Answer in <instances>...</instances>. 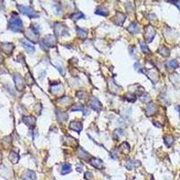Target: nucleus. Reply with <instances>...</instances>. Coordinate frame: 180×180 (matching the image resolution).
<instances>
[{"instance_id": "f257e3e1", "label": "nucleus", "mask_w": 180, "mask_h": 180, "mask_svg": "<svg viewBox=\"0 0 180 180\" xmlns=\"http://www.w3.org/2000/svg\"><path fill=\"white\" fill-rule=\"evenodd\" d=\"M23 22L22 20L19 18L17 15H13L11 18L9 19L8 22V28L15 32V33H19V32H22L23 30Z\"/></svg>"}, {"instance_id": "f03ea898", "label": "nucleus", "mask_w": 180, "mask_h": 180, "mask_svg": "<svg viewBox=\"0 0 180 180\" xmlns=\"http://www.w3.org/2000/svg\"><path fill=\"white\" fill-rule=\"evenodd\" d=\"M18 9L20 10V12L29 16L30 18H38L39 17V14L36 13L33 8H31L29 6H21V5H18L17 6Z\"/></svg>"}, {"instance_id": "7ed1b4c3", "label": "nucleus", "mask_w": 180, "mask_h": 180, "mask_svg": "<svg viewBox=\"0 0 180 180\" xmlns=\"http://www.w3.org/2000/svg\"><path fill=\"white\" fill-rule=\"evenodd\" d=\"M68 31H69V29L65 25L57 23L54 25V33L58 37H61L63 35L68 34Z\"/></svg>"}, {"instance_id": "20e7f679", "label": "nucleus", "mask_w": 180, "mask_h": 180, "mask_svg": "<svg viewBox=\"0 0 180 180\" xmlns=\"http://www.w3.org/2000/svg\"><path fill=\"white\" fill-rule=\"evenodd\" d=\"M156 35V31L152 25H148L145 27V40L147 42H151Z\"/></svg>"}, {"instance_id": "39448f33", "label": "nucleus", "mask_w": 180, "mask_h": 180, "mask_svg": "<svg viewBox=\"0 0 180 180\" xmlns=\"http://www.w3.org/2000/svg\"><path fill=\"white\" fill-rule=\"evenodd\" d=\"M14 80L15 83V88L18 91H22L24 90L25 87V82L24 80V78L21 77L19 74H15L14 76Z\"/></svg>"}, {"instance_id": "423d86ee", "label": "nucleus", "mask_w": 180, "mask_h": 180, "mask_svg": "<svg viewBox=\"0 0 180 180\" xmlns=\"http://www.w3.org/2000/svg\"><path fill=\"white\" fill-rule=\"evenodd\" d=\"M43 43L48 48H54L56 46V38L52 34H47L43 38Z\"/></svg>"}, {"instance_id": "0eeeda50", "label": "nucleus", "mask_w": 180, "mask_h": 180, "mask_svg": "<svg viewBox=\"0 0 180 180\" xmlns=\"http://www.w3.org/2000/svg\"><path fill=\"white\" fill-rule=\"evenodd\" d=\"M89 106H90L92 109L96 110L97 112H100V111L102 110V108H103V106H102L101 103L99 102V100H98L97 98H96V97H92L91 99H90Z\"/></svg>"}, {"instance_id": "6e6552de", "label": "nucleus", "mask_w": 180, "mask_h": 180, "mask_svg": "<svg viewBox=\"0 0 180 180\" xmlns=\"http://www.w3.org/2000/svg\"><path fill=\"white\" fill-rule=\"evenodd\" d=\"M145 74H147V76L151 79V81L154 84H156L158 82V72L157 69H149V70L145 71Z\"/></svg>"}, {"instance_id": "1a4fd4ad", "label": "nucleus", "mask_w": 180, "mask_h": 180, "mask_svg": "<svg viewBox=\"0 0 180 180\" xmlns=\"http://www.w3.org/2000/svg\"><path fill=\"white\" fill-rule=\"evenodd\" d=\"M25 35L29 41H32L33 42H38V34L36 33H34L31 28L25 31Z\"/></svg>"}, {"instance_id": "9d476101", "label": "nucleus", "mask_w": 180, "mask_h": 180, "mask_svg": "<svg viewBox=\"0 0 180 180\" xmlns=\"http://www.w3.org/2000/svg\"><path fill=\"white\" fill-rule=\"evenodd\" d=\"M125 18H126L125 15H123L121 12H118L117 14H116V15L113 17V22L117 25L122 26L123 25V23L125 22Z\"/></svg>"}, {"instance_id": "9b49d317", "label": "nucleus", "mask_w": 180, "mask_h": 180, "mask_svg": "<svg viewBox=\"0 0 180 180\" xmlns=\"http://www.w3.org/2000/svg\"><path fill=\"white\" fill-rule=\"evenodd\" d=\"M157 110H158V107H157V105L155 104L151 103L150 104H148L147 107H146V115L147 116H151L154 113H156Z\"/></svg>"}, {"instance_id": "f8f14e48", "label": "nucleus", "mask_w": 180, "mask_h": 180, "mask_svg": "<svg viewBox=\"0 0 180 180\" xmlns=\"http://www.w3.org/2000/svg\"><path fill=\"white\" fill-rule=\"evenodd\" d=\"M69 128L77 132H80L82 130V123L78 121H73L69 124Z\"/></svg>"}, {"instance_id": "ddd939ff", "label": "nucleus", "mask_w": 180, "mask_h": 180, "mask_svg": "<svg viewBox=\"0 0 180 180\" xmlns=\"http://www.w3.org/2000/svg\"><path fill=\"white\" fill-rule=\"evenodd\" d=\"M140 166H141V162L140 161H138V160H132L127 161V163L125 165L126 168L129 169V170H132V169H134V168L138 167Z\"/></svg>"}, {"instance_id": "4468645a", "label": "nucleus", "mask_w": 180, "mask_h": 180, "mask_svg": "<svg viewBox=\"0 0 180 180\" xmlns=\"http://www.w3.org/2000/svg\"><path fill=\"white\" fill-rule=\"evenodd\" d=\"M23 122L28 125L29 127H34L35 125V123H36V119L34 117V116H25L23 118Z\"/></svg>"}, {"instance_id": "2eb2a0df", "label": "nucleus", "mask_w": 180, "mask_h": 180, "mask_svg": "<svg viewBox=\"0 0 180 180\" xmlns=\"http://www.w3.org/2000/svg\"><path fill=\"white\" fill-rule=\"evenodd\" d=\"M90 164L95 167L96 168L98 169H102L103 168V161L100 160V158H92L91 160H89Z\"/></svg>"}, {"instance_id": "dca6fc26", "label": "nucleus", "mask_w": 180, "mask_h": 180, "mask_svg": "<svg viewBox=\"0 0 180 180\" xmlns=\"http://www.w3.org/2000/svg\"><path fill=\"white\" fill-rule=\"evenodd\" d=\"M50 91L52 94L54 95H60L63 92V87L61 84H55L52 85V87L50 88Z\"/></svg>"}, {"instance_id": "f3484780", "label": "nucleus", "mask_w": 180, "mask_h": 180, "mask_svg": "<svg viewBox=\"0 0 180 180\" xmlns=\"http://www.w3.org/2000/svg\"><path fill=\"white\" fill-rule=\"evenodd\" d=\"M14 44L12 43H3L1 45V49L4 52H6V54H10L12 53V51L14 50Z\"/></svg>"}, {"instance_id": "a211bd4d", "label": "nucleus", "mask_w": 180, "mask_h": 180, "mask_svg": "<svg viewBox=\"0 0 180 180\" xmlns=\"http://www.w3.org/2000/svg\"><path fill=\"white\" fill-rule=\"evenodd\" d=\"M78 155L79 158H81L82 160H88L89 158H90V155L86 151H84L82 148H78Z\"/></svg>"}, {"instance_id": "6ab92c4d", "label": "nucleus", "mask_w": 180, "mask_h": 180, "mask_svg": "<svg viewBox=\"0 0 180 180\" xmlns=\"http://www.w3.org/2000/svg\"><path fill=\"white\" fill-rule=\"evenodd\" d=\"M23 178L25 180H36V174L34 171L27 170L23 175Z\"/></svg>"}, {"instance_id": "aec40b11", "label": "nucleus", "mask_w": 180, "mask_h": 180, "mask_svg": "<svg viewBox=\"0 0 180 180\" xmlns=\"http://www.w3.org/2000/svg\"><path fill=\"white\" fill-rule=\"evenodd\" d=\"M21 43L23 44L25 49L27 50V52H29V53H34V50H35L34 47L32 45L31 43H29V42H27L25 41H21Z\"/></svg>"}, {"instance_id": "412c9836", "label": "nucleus", "mask_w": 180, "mask_h": 180, "mask_svg": "<svg viewBox=\"0 0 180 180\" xmlns=\"http://www.w3.org/2000/svg\"><path fill=\"white\" fill-rule=\"evenodd\" d=\"M96 13L97 15H103V16H107L109 15V11L107 8H105L104 6H101V7H98L97 10H96Z\"/></svg>"}, {"instance_id": "4be33fe9", "label": "nucleus", "mask_w": 180, "mask_h": 180, "mask_svg": "<svg viewBox=\"0 0 180 180\" xmlns=\"http://www.w3.org/2000/svg\"><path fill=\"white\" fill-rule=\"evenodd\" d=\"M8 160L11 161L13 164H15L19 160V156H18V154L16 152L11 151V152H10V154H9V156H8Z\"/></svg>"}, {"instance_id": "5701e85b", "label": "nucleus", "mask_w": 180, "mask_h": 180, "mask_svg": "<svg viewBox=\"0 0 180 180\" xmlns=\"http://www.w3.org/2000/svg\"><path fill=\"white\" fill-rule=\"evenodd\" d=\"M127 30H128V31L130 32V33L133 34H138L139 32H140V29H139L138 25H137L135 23H132V24L128 26V28H127Z\"/></svg>"}, {"instance_id": "b1692460", "label": "nucleus", "mask_w": 180, "mask_h": 180, "mask_svg": "<svg viewBox=\"0 0 180 180\" xmlns=\"http://www.w3.org/2000/svg\"><path fill=\"white\" fill-rule=\"evenodd\" d=\"M70 172H71V166L68 163L63 164L62 167H61V170H60V174L61 175H67Z\"/></svg>"}, {"instance_id": "393cba45", "label": "nucleus", "mask_w": 180, "mask_h": 180, "mask_svg": "<svg viewBox=\"0 0 180 180\" xmlns=\"http://www.w3.org/2000/svg\"><path fill=\"white\" fill-rule=\"evenodd\" d=\"M166 66L168 69H176L178 68V62L176 60H169L166 63Z\"/></svg>"}, {"instance_id": "a878e982", "label": "nucleus", "mask_w": 180, "mask_h": 180, "mask_svg": "<svg viewBox=\"0 0 180 180\" xmlns=\"http://www.w3.org/2000/svg\"><path fill=\"white\" fill-rule=\"evenodd\" d=\"M57 117L59 119V121L60 123H63V122H66L68 120V114L67 113H62V112H59L57 111Z\"/></svg>"}, {"instance_id": "bb28decb", "label": "nucleus", "mask_w": 180, "mask_h": 180, "mask_svg": "<svg viewBox=\"0 0 180 180\" xmlns=\"http://www.w3.org/2000/svg\"><path fill=\"white\" fill-rule=\"evenodd\" d=\"M158 53H160L163 57H168L170 51H169V50L167 47L161 46V47H160V49H158Z\"/></svg>"}, {"instance_id": "cd10ccee", "label": "nucleus", "mask_w": 180, "mask_h": 180, "mask_svg": "<svg viewBox=\"0 0 180 180\" xmlns=\"http://www.w3.org/2000/svg\"><path fill=\"white\" fill-rule=\"evenodd\" d=\"M77 33H78V35L81 38V39H86L87 36H88V32L84 29H81V28H77Z\"/></svg>"}, {"instance_id": "c85d7f7f", "label": "nucleus", "mask_w": 180, "mask_h": 180, "mask_svg": "<svg viewBox=\"0 0 180 180\" xmlns=\"http://www.w3.org/2000/svg\"><path fill=\"white\" fill-rule=\"evenodd\" d=\"M140 44H141V49L142 52H144V53H147V54H151V53L150 49L148 48V46L146 45V43H145L144 41H141Z\"/></svg>"}, {"instance_id": "c756f323", "label": "nucleus", "mask_w": 180, "mask_h": 180, "mask_svg": "<svg viewBox=\"0 0 180 180\" xmlns=\"http://www.w3.org/2000/svg\"><path fill=\"white\" fill-rule=\"evenodd\" d=\"M164 141H165V143L167 147H170L174 142V138L172 136H166V137H164Z\"/></svg>"}, {"instance_id": "7c9ffc66", "label": "nucleus", "mask_w": 180, "mask_h": 180, "mask_svg": "<svg viewBox=\"0 0 180 180\" xmlns=\"http://www.w3.org/2000/svg\"><path fill=\"white\" fill-rule=\"evenodd\" d=\"M77 110H79V111H83L84 112V114H88L89 113H88L86 110H85V108L82 106L81 104H75L74 106L71 108V111H77Z\"/></svg>"}, {"instance_id": "2f4dec72", "label": "nucleus", "mask_w": 180, "mask_h": 180, "mask_svg": "<svg viewBox=\"0 0 180 180\" xmlns=\"http://www.w3.org/2000/svg\"><path fill=\"white\" fill-rule=\"evenodd\" d=\"M71 19L73 20H79V19H82L84 18V15L81 13V12H77V13H74L73 15H71Z\"/></svg>"}, {"instance_id": "473e14b6", "label": "nucleus", "mask_w": 180, "mask_h": 180, "mask_svg": "<svg viewBox=\"0 0 180 180\" xmlns=\"http://www.w3.org/2000/svg\"><path fill=\"white\" fill-rule=\"evenodd\" d=\"M125 97H126V99L128 100L129 102H134V101L136 100V97H135V96H134L133 94H131V93L127 94Z\"/></svg>"}, {"instance_id": "72a5a7b5", "label": "nucleus", "mask_w": 180, "mask_h": 180, "mask_svg": "<svg viewBox=\"0 0 180 180\" xmlns=\"http://www.w3.org/2000/svg\"><path fill=\"white\" fill-rule=\"evenodd\" d=\"M77 97H78L79 99H84L87 97V93L86 92H83V91H78L77 93Z\"/></svg>"}, {"instance_id": "f704fd0d", "label": "nucleus", "mask_w": 180, "mask_h": 180, "mask_svg": "<svg viewBox=\"0 0 180 180\" xmlns=\"http://www.w3.org/2000/svg\"><path fill=\"white\" fill-rule=\"evenodd\" d=\"M125 6H126L127 11H128L129 13L133 12L134 8H133V6H132V4H131V3H126V4H125Z\"/></svg>"}, {"instance_id": "c9c22d12", "label": "nucleus", "mask_w": 180, "mask_h": 180, "mask_svg": "<svg viewBox=\"0 0 180 180\" xmlns=\"http://www.w3.org/2000/svg\"><path fill=\"white\" fill-rule=\"evenodd\" d=\"M85 178L87 180H94V176H93V174L91 172H87L85 174Z\"/></svg>"}, {"instance_id": "e433bc0d", "label": "nucleus", "mask_w": 180, "mask_h": 180, "mask_svg": "<svg viewBox=\"0 0 180 180\" xmlns=\"http://www.w3.org/2000/svg\"><path fill=\"white\" fill-rule=\"evenodd\" d=\"M169 3H172V4H174V5H176L177 7H178V9L180 10V1H168Z\"/></svg>"}, {"instance_id": "4c0bfd02", "label": "nucleus", "mask_w": 180, "mask_h": 180, "mask_svg": "<svg viewBox=\"0 0 180 180\" xmlns=\"http://www.w3.org/2000/svg\"><path fill=\"white\" fill-rule=\"evenodd\" d=\"M77 170L78 171V172H82L83 171V167L81 166V167H77Z\"/></svg>"}, {"instance_id": "58836bf2", "label": "nucleus", "mask_w": 180, "mask_h": 180, "mask_svg": "<svg viewBox=\"0 0 180 180\" xmlns=\"http://www.w3.org/2000/svg\"><path fill=\"white\" fill-rule=\"evenodd\" d=\"M176 109L178 110V112H179V114H180V105H178V106L176 107Z\"/></svg>"}, {"instance_id": "ea45409f", "label": "nucleus", "mask_w": 180, "mask_h": 180, "mask_svg": "<svg viewBox=\"0 0 180 180\" xmlns=\"http://www.w3.org/2000/svg\"><path fill=\"white\" fill-rule=\"evenodd\" d=\"M0 158H1V152H0Z\"/></svg>"}]
</instances>
